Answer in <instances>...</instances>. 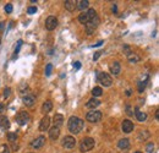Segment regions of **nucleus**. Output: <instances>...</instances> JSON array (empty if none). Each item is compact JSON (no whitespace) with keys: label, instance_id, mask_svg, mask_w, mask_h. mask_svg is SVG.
<instances>
[{"label":"nucleus","instance_id":"obj_10","mask_svg":"<svg viewBox=\"0 0 159 153\" xmlns=\"http://www.w3.org/2000/svg\"><path fill=\"white\" fill-rule=\"evenodd\" d=\"M148 80H149L148 75H143L142 77L138 80V82H137V88H138V92H140V93H143L146 86H147V83H148Z\"/></svg>","mask_w":159,"mask_h":153},{"label":"nucleus","instance_id":"obj_8","mask_svg":"<svg viewBox=\"0 0 159 153\" xmlns=\"http://www.w3.org/2000/svg\"><path fill=\"white\" fill-rule=\"evenodd\" d=\"M64 148H68V149H72L76 146V140L72 136H65L62 138V142H61Z\"/></svg>","mask_w":159,"mask_h":153},{"label":"nucleus","instance_id":"obj_5","mask_svg":"<svg viewBox=\"0 0 159 153\" xmlns=\"http://www.w3.org/2000/svg\"><path fill=\"white\" fill-rule=\"evenodd\" d=\"M97 79H98V81H99L104 87H109V86H111V83H113L111 76H110L109 74H107V72H99V71H97Z\"/></svg>","mask_w":159,"mask_h":153},{"label":"nucleus","instance_id":"obj_38","mask_svg":"<svg viewBox=\"0 0 159 153\" xmlns=\"http://www.w3.org/2000/svg\"><path fill=\"white\" fill-rule=\"evenodd\" d=\"M3 30H4V22H0V34H1Z\"/></svg>","mask_w":159,"mask_h":153},{"label":"nucleus","instance_id":"obj_18","mask_svg":"<svg viewBox=\"0 0 159 153\" xmlns=\"http://www.w3.org/2000/svg\"><path fill=\"white\" fill-rule=\"evenodd\" d=\"M53 123H54V126H56L60 129V126L64 124V117L61 115V114H55V115L53 117Z\"/></svg>","mask_w":159,"mask_h":153},{"label":"nucleus","instance_id":"obj_28","mask_svg":"<svg viewBox=\"0 0 159 153\" xmlns=\"http://www.w3.org/2000/svg\"><path fill=\"white\" fill-rule=\"evenodd\" d=\"M146 151H147V153H153V151H154V143L153 142L148 143L147 147H146Z\"/></svg>","mask_w":159,"mask_h":153},{"label":"nucleus","instance_id":"obj_11","mask_svg":"<svg viewBox=\"0 0 159 153\" xmlns=\"http://www.w3.org/2000/svg\"><path fill=\"white\" fill-rule=\"evenodd\" d=\"M134 124H132V121H130L129 119H126V120H124L123 121V124H121V129H123V131L125 132V134H130V132H132L134 131Z\"/></svg>","mask_w":159,"mask_h":153},{"label":"nucleus","instance_id":"obj_1","mask_svg":"<svg viewBox=\"0 0 159 153\" xmlns=\"http://www.w3.org/2000/svg\"><path fill=\"white\" fill-rule=\"evenodd\" d=\"M68 126H69V130L70 132L77 135L80 134L82 130H83V126H85V123L82 119H80L78 117H71L69 119V123H68Z\"/></svg>","mask_w":159,"mask_h":153},{"label":"nucleus","instance_id":"obj_20","mask_svg":"<svg viewBox=\"0 0 159 153\" xmlns=\"http://www.w3.org/2000/svg\"><path fill=\"white\" fill-rule=\"evenodd\" d=\"M0 127L4 130H7L10 127V121L5 115H0Z\"/></svg>","mask_w":159,"mask_h":153},{"label":"nucleus","instance_id":"obj_27","mask_svg":"<svg viewBox=\"0 0 159 153\" xmlns=\"http://www.w3.org/2000/svg\"><path fill=\"white\" fill-rule=\"evenodd\" d=\"M92 94H93V98L96 97H100L103 94V90L100 87H94L93 90H92Z\"/></svg>","mask_w":159,"mask_h":153},{"label":"nucleus","instance_id":"obj_9","mask_svg":"<svg viewBox=\"0 0 159 153\" xmlns=\"http://www.w3.org/2000/svg\"><path fill=\"white\" fill-rule=\"evenodd\" d=\"M58 27V19L55 16H49L45 20V28L48 31H53Z\"/></svg>","mask_w":159,"mask_h":153},{"label":"nucleus","instance_id":"obj_12","mask_svg":"<svg viewBox=\"0 0 159 153\" xmlns=\"http://www.w3.org/2000/svg\"><path fill=\"white\" fill-rule=\"evenodd\" d=\"M110 72L114 75V76H119L121 72V65L119 61H113L111 65H110Z\"/></svg>","mask_w":159,"mask_h":153},{"label":"nucleus","instance_id":"obj_6","mask_svg":"<svg viewBox=\"0 0 159 153\" xmlns=\"http://www.w3.org/2000/svg\"><path fill=\"white\" fill-rule=\"evenodd\" d=\"M86 119H87V121H89V123H98V121H100V119H102V113L98 111V110L88 111L87 115H86Z\"/></svg>","mask_w":159,"mask_h":153},{"label":"nucleus","instance_id":"obj_25","mask_svg":"<svg viewBox=\"0 0 159 153\" xmlns=\"http://www.w3.org/2000/svg\"><path fill=\"white\" fill-rule=\"evenodd\" d=\"M127 59H129V61L132 62V64H136V62H138V61L141 60V58H140L136 53H131L130 55H127Z\"/></svg>","mask_w":159,"mask_h":153},{"label":"nucleus","instance_id":"obj_19","mask_svg":"<svg viewBox=\"0 0 159 153\" xmlns=\"http://www.w3.org/2000/svg\"><path fill=\"white\" fill-rule=\"evenodd\" d=\"M51 109H53V103H51V102L50 100L44 102L43 105H42V113L44 114V115H47L49 111H51Z\"/></svg>","mask_w":159,"mask_h":153},{"label":"nucleus","instance_id":"obj_4","mask_svg":"<svg viewBox=\"0 0 159 153\" xmlns=\"http://www.w3.org/2000/svg\"><path fill=\"white\" fill-rule=\"evenodd\" d=\"M99 23H100V20H99V17L98 16H96L94 19H92V20H89L86 25H85V27H86V32H87V34H92V33H94V31H96V28L99 26Z\"/></svg>","mask_w":159,"mask_h":153},{"label":"nucleus","instance_id":"obj_29","mask_svg":"<svg viewBox=\"0 0 159 153\" xmlns=\"http://www.w3.org/2000/svg\"><path fill=\"white\" fill-rule=\"evenodd\" d=\"M0 153H11L9 146H7V145H3L1 148H0Z\"/></svg>","mask_w":159,"mask_h":153},{"label":"nucleus","instance_id":"obj_24","mask_svg":"<svg viewBox=\"0 0 159 153\" xmlns=\"http://www.w3.org/2000/svg\"><path fill=\"white\" fill-rule=\"evenodd\" d=\"M136 118H137L138 121L143 123V121H146V119H147V114H146L144 111H141L138 108H136Z\"/></svg>","mask_w":159,"mask_h":153},{"label":"nucleus","instance_id":"obj_3","mask_svg":"<svg viewBox=\"0 0 159 153\" xmlns=\"http://www.w3.org/2000/svg\"><path fill=\"white\" fill-rule=\"evenodd\" d=\"M96 16H98V15H97V12H96V10H94V9H88L86 12H82V14H80V16H78V21L81 22V23H83V25H86L89 20L94 19Z\"/></svg>","mask_w":159,"mask_h":153},{"label":"nucleus","instance_id":"obj_2","mask_svg":"<svg viewBox=\"0 0 159 153\" xmlns=\"http://www.w3.org/2000/svg\"><path fill=\"white\" fill-rule=\"evenodd\" d=\"M96 145V141H94V138H92V137H85L81 143H80V151H81L82 153H86L88 151H91L92 148L94 147Z\"/></svg>","mask_w":159,"mask_h":153},{"label":"nucleus","instance_id":"obj_7","mask_svg":"<svg viewBox=\"0 0 159 153\" xmlns=\"http://www.w3.org/2000/svg\"><path fill=\"white\" fill-rule=\"evenodd\" d=\"M30 114L27 113V111H20L17 115H16V123L19 124V125H21V126H23V125H26L28 121H30Z\"/></svg>","mask_w":159,"mask_h":153},{"label":"nucleus","instance_id":"obj_34","mask_svg":"<svg viewBox=\"0 0 159 153\" xmlns=\"http://www.w3.org/2000/svg\"><path fill=\"white\" fill-rule=\"evenodd\" d=\"M124 53L126 54V55H130L132 52H131V49H130V47H127V45H124Z\"/></svg>","mask_w":159,"mask_h":153},{"label":"nucleus","instance_id":"obj_21","mask_svg":"<svg viewBox=\"0 0 159 153\" xmlns=\"http://www.w3.org/2000/svg\"><path fill=\"white\" fill-rule=\"evenodd\" d=\"M88 5H89V1H88V0H78V1H76V9L82 10V11H83L85 9H87Z\"/></svg>","mask_w":159,"mask_h":153},{"label":"nucleus","instance_id":"obj_31","mask_svg":"<svg viewBox=\"0 0 159 153\" xmlns=\"http://www.w3.org/2000/svg\"><path fill=\"white\" fill-rule=\"evenodd\" d=\"M21 45H22V41L20 39V41L17 42V48L15 49V55H14V56H12V59H15V58L17 56V53L20 52V48H21Z\"/></svg>","mask_w":159,"mask_h":153},{"label":"nucleus","instance_id":"obj_40","mask_svg":"<svg viewBox=\"0 0 159 153\" xmlns=\"http://www.w3.org/2000/svg\"><path fill=\"white\" fill-rule=\"evenodd\" d=\"M4 109H5L4 104H0V113H3V111H4Z\"/></svg>","mask_w":159,"mask_h":153},{"label":"nucleus","instance_id":"obj_35","mask_svg":"<svg viewBox=\"0 0 159 153\" xmlns=\"http://www.w3.org/2000/svg\"><path fill=\"white\" fill-rule=\"evenodd\" d=\"M10 92H11V90H10L9 87L5 88V90H4V98H7V97L10 96Z\"/></svg>","mask_w":159,"mask_h":153},{"label":"nucleus","instance_id":"obj_42","mask_svg":"<svg viewBox=\"0 0 159 153\" xmlns=\"http://www.w3.org/2000/svg\"><path fill=\"white\" fill-rule=\"evenodd\" d=\"M126 94H127V96H131V91H130V90H127V91H126Z\"/></svg>","mask_w":159,"mask_h":153},{"label":"nucleus","instance_id":"obj_16","mask_svg":"<svg viewBox=\"0 0 159 153\" xmlns=\"http://www.w3.org/2000/svg\"><path fill=\"white\" fill-rule=\"evenodd\" d=\"M100 104V100H98V99H96V98H91L87 103H86V108L87 109H91V110H94L98 105Z\"/></svg>","mask_w":159,"mask_h":153},{"label":"nucleus","instance_id":"obj_41","mask_svg":"<svg viewBox=\"0 0 159 153\" xmlns=\"http://www.w3.org/2000/svg\"><path fill=\"white\" fill-rule=\"evenodd\" d=\"M113 12H116V5L113 6Z\"/></svg>","mask_w":159,"mask_h":153},{"label":"nucleus","instance_id":"obj_26","mask_svg":"<svg viewBox=\"0 0 159 153\" xmlns=\"http://www.w3.org/2000/svg\"><path fill=\"white\" fill-rule=\"evenodd\" d=\"M7 138H9V141H10V143H12L14 145V147H16V141H17V135L16 134H14V132H9L7 134Z\"/></svg>","mask_w":159,"mask_h":153},{"label":"nucleus","instance_id":"obj_14","mask_svg":"<svg viewBox=\"0 0 159 153\" xmlns=\"http://www.w3.org/2000/svg\"><path fill=\"white\" fill-rule=\"evenodd\" d=\"M44 143H45V137L44 136H39V137H37L36 140H33V141L31 142V146L33 148H41V147L44 146Z\"/></svg>","mask_w":159,"mask_h":153},{"label":"nucleus","instance_id":"obj_30","mask_svg":"<svg viewBox=\"0 0 159 153\" xmlns=\"http://www.w3.org/2000/svg\"><path fill=\"white\" fill-rule=\"evenodd\" d=\"M51 70H53V65H51V64H48V65L45 66V75L50 76L51 75Z\"/></svg>","mask_w":159,"mask_h":153},{"label":"nucleus","instance_id":"obj_17","mask_svg":"<svg viewBox=\"0 0 159 153\" xmlns=\"http://www.w3.org/2000/svg\"><path fill=\"white\" fill-rule=\"evenodd\" d=\"M59 136H60V129H59V127H56V126H53L51 129L49 130V137L55 141V140L59 138Z\"/></svg>","mask_w":159,"mask_h":153},{"label":"nucleus","instance_id":"obj_15","mask_svg":"<svg viewBox=\"0 0 159 153\" xmlns=\"http://www.w3.org/2000/svg\"><path fill=\"white\" fill-rule=\"evenodd\" d=\"M22 100H23V104L26 107H33L34 103H36V98L32 94H26V96H23V99Z\"/></svg>","mask_w":159,"mask_h":153},{"label":"nucleus","instance_id":"obj_37","mask_svg":"<svg viewBox=\"0 0 159 153\" xmlns=\"http://www.w3.org/2000/svg\"><path fill=\"white\" fill-rule=\"evenodd\" d=\"M100 55H102V52H97V53L93 55V60H94V61H96V60H98Z\"/></svg>","mask_w":159,"mask_h":153},{"label":"nucleus","instance_id":"obj_22","mask_svg":"<svg viewBox=\"0 0 159 153\" xmlns=\"http://www.w3.org/2000/svg\"><path fill=\"white\" fill-rule=\"evenodd\" d=\"M65 5V9L69 10V11H75L76 10V1L75 0H66V1L64 3Z\"/></svg>","mask_w":159,"mask_h":153},{"label":"nucleus","instance_id":"obj_43","mask_svg":"<svg viewBox=\"0 0 159 153\" xmlns=\"http://www.w3.org/2000/svg\"><path fill=\"white\" fill-rule=\"evenodd\" d=\"M158 115H159V113H158V110H157V113H155V119L158 120Z\"/></svg>","mask_w":159,"mask_h":153},{"label":"nucleus","instance_id":"obj_23","mask_svg":"<svg viewBox=\"0 0 159 153\" xmlns=\"http://www.w3.org/2000/svg\"><path fill=\"white\" fill-rule=\"evenodd\" d=\"M117 146L121 149H127L130 147V140L129 138H121L120 141L117 142Z\"/></svg>","mask_w":159,"mask_h":153},{"label":"nucleus","instance_id":"obj_13","mask_svg":"<svg viewBox=\"0 0 159 153\" xmlns=\"http://www.w3.org/2000/svg\"><path fill=\"white\" fill-rule=\"evenodd\" d=\"M50 126V118L48 115H44L43 119L41 120V124H39V130L41 131H47Z\"/></svg>","mask_w":159,"mask_h":153},{"label":"nucleus","instance_id":"obj_32","mask_svg":"<svg viewBox=\"0 0 159 153\" xmlns=\"http://www.w3.org/2000/svg\"><path fill=\"white\" fill-rule=\"evenodd\" d=\"M12 4H6V6H5V11H6V14H11L12 12Z\"/></svg>","mask_w":159,"mask_h":153},{"label":"nucleus","instance_id":"obj_44","mask_svg":"<svg viewBox=\"0 0 159 153\" xmlns=\"http://www.w3.org/2000/svg\"><path fill=\"white\" fill-rule=\"evenodd\" d=\"M135 153H142V152H140V151H137V152H135Z\"/></svg>","mask_w":159,"mask_h":153},{"label":"nucleus","instance_id":"obj_33","mask_svg":"<svg viewBox=\"0 0 159 153\" xmlns=\"http://www.w3.org/2000/svg\"><path fill=\"white\" fill-rule=\"evenodd\" d=\"M27 12H28L30 15H33V14H36V12H37V7L36 6H31V7H28Z\"/></svg>","mask_w":159,"mask_h":153},{"label":"nucleus","instance_id":"obj_36","mask_svg":"<svg viewBox=\"0 0 159 153\" xmlns=\"http://www.w3.org/2000/svg\"><path fill=\"white\" fill-rule=\"evenodd\" d=\"M74 68H75L76 70L81 69V62H80V61H75V62H74Z\"/></svg>","mask_w":159,"mask_h":153},{"label":"nucleus","instance_id":"obj_39","mask_svg":"<svg viewBox=\"0 0 159 153\" xmlns=\"http://www.w3.org/2000/svg\"><path fill=\"white\" fill-rule=\"evenodd\" d=\"M103 43H104V42H103V41H99V42H98V43H96V44H94V45H92V47H100V45H102V44H103Z\"/></svg>","mask_w":159,"mask_h":153}]
</instances>
